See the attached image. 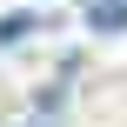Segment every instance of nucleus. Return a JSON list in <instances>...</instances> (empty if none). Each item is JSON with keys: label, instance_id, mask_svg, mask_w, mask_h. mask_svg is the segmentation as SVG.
<instances>
[{"label": "nucleus", "instance_id": "obj_1", "mask_svg": "<svg viewBox=\"0 0 127 127\" xmlns=\"http://www.w3.org/2000/svg\"><path fill=\"white\" fill-rule=\"evenodd\" d=\"M87 20H94L100 33H107V27H127V0H94V13H87Z\"/></svg>", "mask_w": 127, "mask_h": 127}]
</instances>
